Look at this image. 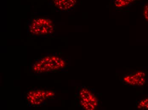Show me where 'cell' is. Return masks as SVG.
Masks as SVG:
<instances>
[{"label":"cell","instance_id":"5b68a950","mask_svg":"<svg viewBox=\"0 0 148 110\" xmlns=\"http://www.w3.org/2000/svg\"><path fill=\"white\" fill-rule=\"evenodd\" d=\"M147 74L144 72L138 71L126 75L123 78V82L132 86H142L147 82Z\"/></svg>","mask_w":148,"mask_h":110},{"label":"cell","instance_id":"52a82bcc","mask_svg":"<svg viewBox=\"0 0 148 110\" xmlns=\"http://www.w3.org/2000/svg\"><path fill=\"white\" fill-rule=\"evenodd\" d=\"M137 0H115L114 1V6L117 8H123L131 4Z\"/></svg>","mask_w":148,"mask_h":110},{"label":"cell","instance_id":"8992f818","mask_svg":"<svg viewBox=\"0 0 148 110\" xmlns=\"http://www.w3.org/2000/svg\"><path fill=\"white\" fill-rule=\"evenodd\" d=\"M53 4L62 11H66L73 9L77 3V0H52Z\"/></svg>","mask_w":148,"mask_h":110},{"label":"cell","instance_id":"ba28073f","mask_svg":"<svg viewBox=\"0 0 148 110\" xmlns=\"http://www.w3.org/2000/svg\"><path fill=\"white\" fill-rule=\"evenodd\" d=\"M137 108L140 110H148V97L140 101L137 105Z\"/></svg>","mask_w":148,"mask_h":110},{"label":"cell","instance_id":"277c9868","mask_svg":"<svg viewBox=\"0 0 148 110\" xmlns=\"http://www.w3.org/2000/svg\"><path fill=\"white\" fill-rule=\"evenodd\" d=\"M77 100L84 110H95L99 105V101L96 95L85 87L79 88L77 94Z\"/></svg>","mask_w":148,"mask_h":110},{"label":"cell","instance_id":"9c48e42d","mask_svg":"<svg viewBox=\"0 0 148 110\" xmlns=\"http://www.w3.org/2000/svg\"><path fill=\"white\" fill-rule=\"evenodd\" d=\"M143 17L144 19L148 22V2L143 7Z\"/></svg>","mask_w":148,"mask_h":110},{"label":"cell","instance_id":"3957f363","mask_svg":"<svg viewBox=\"0 0 148 110\" xmlns=\"http://www.w3.org/2000/svg\"><path fill=\"white\" fill-rule=\"evenodd\" d=\"M55 96V93L52 90L40 88L32 89L26 94V101L31 106L38 107L44 104Z\"/></svg>","mask_w":148,"mask_h":110},{"label":"cell","instance_id":"7a4b0ae2","mask_svg":"<svg viewBox=\"0 0 148 110\" xmlns=\"http://www.w3.org/2000/svg\"><path fill=\"white\" fill-rule=\"evenodd\" d=\"M28 29L33 35L45 37L52 34L55 31V26L52 20L47 18H35L30 20Z\"/></svg>","mask_w":148,"mask_h":110},{"label":"cell","instance_id":"6da1fadb","mask_svg":"<svg viewBox=\"0 0 148 110\" xmlns=\"http://www.w3.org/2000/svg\"><path fill=\"white\" fill-rule=\"evenodd\" d=\"M66 61L57 54L41 56L32 64V69L37 74H45L62 71L66 67Z\"/></svg>","mask_w":148,"mask_h":110}]
</instances>
